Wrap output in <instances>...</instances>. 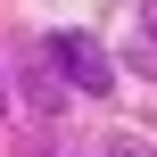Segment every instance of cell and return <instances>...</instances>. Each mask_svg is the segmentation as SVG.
I'll return each mask as SVG.
<instances>
[{
	"mask_svg": "<svg viewBox=\"0 0 157 157\" xmlns=\"http://www.w3.org/2000/svg\"><path fill=\"white\" fill-rule=\"evenodd\" d=\"M41 50L58 58V75H66L83 99H108V91H116V58H108V41H99V33H75V25H66V33H50Z\"/></svg>",
	"mask_w": 157,
	"mask_h": 157,
	"instance_id": "cell-1",
	"label": "cell"
},
{
	"mask_svg": "<svg viewBox=\"0 0 157 157\" xmlns=\"http://www.w3.org/2000/svg\"><path fill=\"white\" fill-rule=\"evenodd\" d=\"M66 91H75V83L58 75V58H50V50H33V66H25V99H33L41 116H58V108H66Z\"/></svg>",
	"mask_w": 157,
	"mask_h": 157,
	"instance_id": "cell-2",
	"label": "cell"
},
{
	"mask_svg": "<svg viewBox=\"0 0 157 157\" xmlns=\"http://www.w3.org/2000/svg\"><path fill=\"white\" fill-rule=\"evenodd\" d=\"M116 66H132V75H149L157 83V0H141V17H132V33H124V58Z\"/></svg>",
	"mask_w": 157,
	"mask_h": 157,
	"instance_id": "cell-3",
	"label": "cell"
},
{
	"mask_svg": "<svg viewBox=\"0 0 157 157\" xmlns=\"http://www.w3.org/2000/svg\"><path fill=\"white\" fill-rule=\"evenodd\" d=\"M108 157H157V149L141 141V132H116V141H108Z\"/></svg>",
	"mask_w": 157,
	"mask_h": 157,
	"instance_id": "cell-4",
	"label": "cell"
},
{
	"mask_svg": "<svg viewBox=\"0 0 157 157\" xmlns=\"http://www.w3.org/2000/svg\"><path fill=\"white\" fill-rule=\"evenodd\" d=\"M0 116H8V83H0Z\"/></svg>",
	"mask_w": 157,
	"mask_h": 157,
	"instance_id": "cell-5",
	"label": "cell"
}]
</instances>
